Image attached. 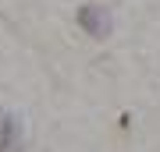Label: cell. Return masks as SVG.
<instances>
[{
	"instance_id": "1",
	"label": "cell",
	"mask_w": 160,
	"mask_h": 152,
	"mask_svg": "<svg viewBox=\"0 0 160 152\" xmlns=\"http://www.w3.org/2000/svg\"><path fill=\"white\" fill-rule=\"evenodd\" d=\"M78 21L82 28H86L89 35H110V14L103 11V7H82V14H78Z\"/></svg>"
},
{
	"instance_id": "2",
	"label": "cell",
	"mask_w": 160,
	"mask_h": 152,
	"mask_svg": "<svg viewBox=\"0 0 160 152\" xmlns=\"http://www.w3.org/2000/svg\"><path fill=\"white\" fill-rule=\"evenodd\" d=\"M18 145H22V138H18V124H14V117L0 113V152H18Z\"/></svg>"
}]
</instances>
